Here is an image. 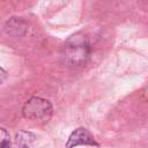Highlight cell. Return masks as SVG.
I'll list each match as a JSON object with an SVG mask.
<instances>
[{
    "label": "cell",
    "instance_id": "obj_3",
    "mask_svg": "<svg viewBox=\"0 0 148 148\" xmlns=\"http://www.w3.org/2000/svg\"><path fill=\"white\" fill-rule=\"evenodd\" d=\"M77 146H92L98 147V142L95 140L94 135L84 127H79L74 132L71 133L67 142L66 148H74Z\"/></svg>",
    "mask_w": 148,
    "mask_h": 148
},
{
    "label": "cell",
    "instance_id": "obj_2",
    "mask_svg": "<svg viewBox=\"0 0 148 148\" xmlns=\"http://www.w3.org/2000/svg\"><path fill=\"white\" fill-rule=\"evenodd\" d=\"M89 56V47L82 39H72L65 46V60L69 66H80L86 62Z\"/></svg>",
    "mask_w": 148,
    "mask_h": 148
},
{
    "label": "cell",
    "instance_id": "obj_1",
    "mask_svg": "<svg viewBox=\"0 0 148 148\" xmlns=\"http://www.w3.org/2000/svg\"><path fill=\"white\" fill-rule=\"evenodd\" d=\"M52 104L42 97H31L22 108L23 116L34 121L47 123L52 116Z\"/></svg>",
    "mask_w": 148,
    "mask_h": 148
},
{
    "label": "cell",
    "instance_id": "obj_4",
    "mask_svg": "<svg viewBox=\"0 0 148 148\" xmlns=\"http://www.w3.org/2000/svg\"><path fill=\"white\" fill-rule=\"evenodd\" d=\"M36 140V135L28 131H21L16 134L15 141L20 148H29Z\"/></svg>",
    "mask_w": 148,
    "mask_h": 148
},
{
    "label": "cell",
    "instance_id": "obj_6",
    "mask_svg": "<svg viewBox=\"0 0 148 148\" xmlns=\"http://www.w3.org/2000/svg\"><path fill=\"white\" fill-rule=\"evenodd\" d=\"M6 79H7V72L2 67H0V84H2Z\"/></svg>",
    "mask_w": 148,
    "mask_h": 148
},
{
    "label": "cell",
    "instance_id": "obj_5",
    "mask_svg": "<svg viewBox=\"0 0 148 148\" xmlns=\"http://www.w3.org/2000/svg\"><path fill=\"white\" fill-rule=\"evenodd\" d=\"M10 146V136H9V133L0 127V148H9Z\"/></svg>",
    "mask_w": 148,
    "mask_h": 148
}]
</instances>
